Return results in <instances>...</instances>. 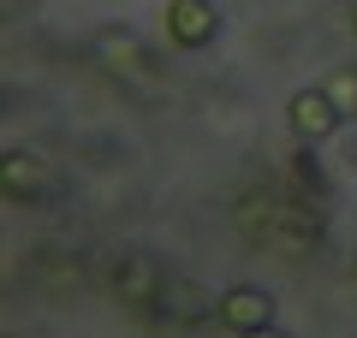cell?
Here are the masks:
<instances>
[{
	"instance_id": "1",
	"label": "cell",
	"mask_w": 357,
	"mask_h": 338,
	"mask_svg": "<svg viewBox=\"0 0 357 338\" xmlns=\"http://www.w3.org/2000/svg\"><path fill=\"white\" fill-rule=\"evenodd\" d=\"M167 36H173V48H208V42L220 36V13L215 0H167Z\"/></svg>"
},
{
	"instance_id": "2",
	"label": "cell",
	"mask_w": 357,
	"mask_h": 338,
	"mask_svg": "<svg viewBox=\"0 0 357 338\" xmlns=\"http://www.w3.org/2000/svg\"><path fill=\"white\" fill-rule=\"evenodd\" d=\"M215 321L227 326L232 338H244V332H256V326H268V321H274V297H268L262 285H232V291H220Z\"/></svg>"
},
{
	"instance_id": "3",
	"label": "cell",
	"mask_w": 357,
	"mask_h": 338,
	"mask_svg": "<svg viewBox=\"0 0 357 338\" xmlns=\"http://www.w3.org/2000/svg\"><path fill=\"white\" fill-rule=\"evenodd\" d=\"M161 291H167V273L149 261V255H126V261L114 267V297L126 303V309H143V314H155Z\"/></svg>"
},
{
	"instance_id": "4",
	"label": "cell",
	"mask_w": 357,
	"mask_h": 338,
	"mask_svg": "<svg viewBox=\"0 0 357 338\" xmlns=\"http://www.w3.org/2000/svg\"><path fill=\"white\" fill-rule=\"evenodd\" d=\"M286 125H292V137L298 143H321V137H333L340 131V113H333V101H328V89H298L292 101H286Z\"/></svg>"
},
{
	"instance_id": "5",
	"label": "cell",
	"mask_w": 357,
	"mask_h": 338,
	"mask_svg": "<svg viewBox=\"0 0 357 338\" xmlns=\"http://www.w3.org/2000/svg\"><path fill=\"white\" fill-rule=\"evenodd\" d=\"M48 184H54V178H48V166H42L36 154H24V149L0 154V190H6L13 202H42Z\"/></svg>"
},
{
	"instance_id": "6",
	"label": "cell",
	"mask_w": 357,
	"mask_h": 338,
	"mask_svg": "<svg viewBox=\"0 0 357 338\" xmlns=\"http://www.w3.org/2000/svg\"><path fill=\"white\" fill-rule=\"evenodd\" d=\"M96 60H102V65H114V72H126V77L149 72V54H143L137 42H131V36H119V30H114V36H102V42H96Z\"/></svg>"
},
{
	"instance_id": "7",
	"label": "cell",
	"mask_w": 357,
	"mask_h": 338,
	"mask_svg": "<svg viewBox=\"0 0 357 338\" xmlns=\"http://www.w3.org/2000/svg\"><path fill=\"white\" fill-rule=\"evenodd\" d=\"M321 89H328L333 113H340V125H351V119H357V65H333Z\"/></svg>"
},
{
	"instance_id": "8",
	"label": "cell",
	"mask_w": 357,
	"mask_h": 338,
	"mask_svg": "<svg viewBox=\"0 0 357 338\" xmlns=\"http://www.w3.org/2000/svg\"><path fill=\"white\" fill-rule=\"evenodd\" d=\"M155 314H167V321H197V314H203L197 285H173V279H167V291H161V303H155Z\"/></svg>"
},
{
	"instance_id": "9",
	"label": "cell",
	"mask_w": 357,
	"mask_h": 338,
	"mask_svg": "<svg viewBox=\"0 0 357 338\" xmlns=\"http://www.w3.org/2000/svg\"><path fill=\"white\" fill-rule=\"evenodd\" d=\"M310 149H316V143H304V149H298L292 172H298V184H304V190H321V161H316V154H310Z\"/></svg>"
},
{
	"instance_id": "10",
	"label": "cell",
	"mask_w": 357,
	"mask_h": 338,
	"mask_svg": "<svg viewBox=\"0 0 357 338\" xmlns=\"http://www.w3.org/2000/svg\"><path fill=\"white\" fill-rule=\"evenodd\" d=\"M244 338H286V332H280L274 321H268V326H256V332H244Z\"/></svg>"
},
{
	"instance_id": "11",
	"label": "cell",
	"mask_w": 357,
	"mask_h": 338,
	"mask_svg": "<svg viewBox=\"0 0 357 338\" xmlns=\"http://www.w3.org/2000/svg\"><path fill=\"white\" fill-rule=\"evenodd\" d=\"M351 24H357V6H351Z\"/></svg>"
}]
</instances>
